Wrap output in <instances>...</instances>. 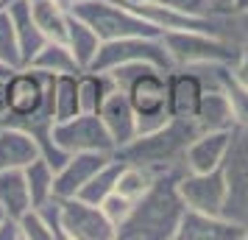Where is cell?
<instances>
[{
	"instance_id": "6da1fadb",
	"label": "cell",
	"mask_w": 248,
	"mask_h": 240,
	"mask_svg": "<svg viewBox=\"0 0 248 240\" xmlns=\"http://www.w3.org/2000/svg\"><path fill=\"white\" fill-rule=\"evenodd\" d=\"M184 168L159 171L145 193L134 201L131 215L117 229V240H176L184 201L179 195V179Z\"/></svg>"
},
{
	"instance_id": "7a4b0ae2",
	"label": "cell",
	"mask_w": 248,
	"mask_h": 240,
	"mask_svg": "<svg viewBox=\"0 0 248 240\" xmlns=\"http://www.w3.org/2000/svg\"><path fill=\"white\" fill-rule=\"evenodd\" d=\"M114 79L117 90L128 95V101L137 112V134H148L154 128L165 126L168 114V70L145 62L120 64L106 70Z\"/></svg>"
},
{
	"instance_id": "3957f363",
	"label": "cell",
	"mask_w": 248,
	"mask_h": 240,
	"mask_svg": "<svg viewBox=\"0 0 248 240\" xmlns=\"http://www.w3.org/2000/svg\"><path fill=\"white\" fill-rule=\"evenodd\" d=\"M201 134L198 123L192 117H170L165 126L154 128L148 134H137L128 145L114 151L123 162L145 165L151 171H170V168H184V154L187 145Z\"/></svg>"
},
{
	"instance_id": "277c9868",
	"label": "cell",
	"mask_w": 248,
	"mask_h": 240,
	"mask_svg": "<svg viewBox=\"0 0 248 240\" xmlns=\"http://www.w3.org/2000/svg\"><path fill=\"white\" fill-rule=\"evenodd\" d=\"M168 50L173 67H192V64H232L240 56V42L229 36H217L209 31H165L159 34Z\"/></svg>"
},
{
	"instance_id": "5b68a950",
	"label": "cell",
	"mask_w": 248,
	"mask_h": 240,
	"mask_svg": "<svg viewBox=\"0 0 248 240\" xmlns=\"http://www.w3.org/2000/svg\"><path fill=\"white\" fill-rule=\"evenodd\" d=\"M73 14L87 20L103 42L125 39V36H159V28L151 20H145L137 9L123 6L117 0H87Z\"/></svg>"
},
{
	"instance_id": "8992f818",
	"label": "cell",
	"mask_w": 248,
	"mask_h": 240,
	"mask_svg": "<svg viewBox=\"0 0 248 240\" xmlns=\"http://www.w3.org/2000/svg\"><path fill=\"white\" fill-rule=\"evenodd\" d=\"M53 103V76L36 67H17L6 79V114L0 123L42 112Z\"/></svg>"
},
{
	"instance_id": "52a82bcc",
	"label": "cell",
	"mask_w": 248,
	"mask_h": 240,
	"mask_svg": "<svg viewBox=\"0 0 248 240\" xmlns=\"http://www.w3.org/2000/svg\"><path fill=\"white\" fill-rule=\"evenodd\" d=\"M134 62H145V64H156L162 70H173V62H170L159 36H125V39L101 42V50H98L90 70H112V67H120V64H134Z\"/></svg>"
},
{
	"instance_id": "ba28073f",
	"label": "cell",
	"mask_w": 248,
	"mask_h": 240,
	"mask_svg": "<svg viewBox=\"0 0 248 240\" xmlns=\"http://www.w3.org/2000/svg\"><path fill=\"white\" fill-rule=\"evenodd\" d=\"M223 171L229 182V201L223 215L237 221L248 232V126H237L232 131Z\"/></svg>"
},
{
	"instance_id": "9c48e42d",
	"label": "cell",
	"mask_w": 248,
	"mask_h": 240,
	"mask_svg": "<svg viewBox=\"0 0 248 240\" xmlns=\"http://www.w3.org/2000/svg\"><path fill=\"white\" fill-rule=\"evenodd\" d=\"M53 143L64 154H78V151H98V154H114V143L103 126L101 114L81 112L70 120L53 123Z\"/></svg>"
},
{
	"instance_id": "30bf717a",
	"label": "cell",
	"mask_w": 248,
	"mask_h": 240,
	"mask_svg": "<svg viewBox=\"0 0 248 240\" xmlns=\"http://www.w3.org/2000/svg\"><path fill=\"white\" fill-rule=\"evenodd\" d=\"M179 195L187 209H198V212H209V215H223L226 201H229V182H226V171L209 173H192L184 171L179 179Z\"/></svg>"
},
{
	"instance_id": "8fae6325",
	"label": "cell",
	"mask_w": 248,
	"mask_h": 240,
	"mask_svg": "<svg viewBox=\"0 0 248 240\" xmlns=\"http://www.w3.org/2000/svg\"><path fill=\"white\" fill-rule=\"evenodd\" d=\"M62 226L64 240H117V229L109 224L101 207L78 195L62 198Z\"/></svg>"
},
{
	"instance_id": "7c38bea8",
	"label": "cell",
	"mask_w": 248,
	"mask_h": 240,
	"mask_svg": "<svg viewBox=\"0 0 248 240\" xmlns=\"http://www.w3.org/2000/svg\"><path fill=\"white\" fill-rule=\"evenodd\" d=\"M176 240H248V232L226 215L184 209Z\"/></svg>"
},
{
	"instance_id": "4fadbf2b",
	"label": "cell",
	"mask_w": 248,
	"mask_h": 240,
	"mask_svg": "<svg viewBox=\"0 0 248 240\" xmlns=\"http://www.w3.org/2000/svg\"><path fill=\"white\" fill-rule=\"evenodd\" d=\"M114 157V154H98V151H78V154H67V160L56 168V184L53 193L59 198H73L84 190V184L92 179V173L101 168L103 162Z\"/></svg>"
},
{
	"instance_id": "5bb4252c",
	"label": "cell",
	"mask_w": 248,
	"mask_h": 240,
	"mask_svg": "<svg viewBox=\"0 0 248 240\" xmlns=\"http://www.w3.org/2000/svg\"><path fill=\"white\" fill-rule=\"evenodd\" d=\"M232 131H234V128L201 131V134L187 145V154H184V171L209 173V171L223 168L229 145H232Z\"/></svg>"
},
{
	"instance_id": "9a60e30c",
	"label": "cell",
	"mask_w": 248,
	"mask_h": 240,
	"mask_svg": "<svg viewBox=\"0 0 248 240\" xmlns=\"http://www.w3.org/2000/svg\"><path fill=\"white\" fill-rule=\"evenodd\" d=\"M98 114H101L103 126H106V131L114 143V151H120L137 137V112L123 90L109 92V98L103 101Z\"/></svg>"
},
{
	"instance_id": "2e32d148",
	"label": "cell",
	"mask_w": 248,
	"mask_h": 240,
	"mask_svg": "<svg viewBox=\"0 0 248 240\" xmlns=\"http://www.w3.org/2000/svg\"><path fill=\"white\" fill-rule=\"evenodd\" d=\"M203 98L201 79L187 67L168 70V114L170 117H195Z\"/></svg>"
},
{
	"instance_id": "e0dca14e",
	"label": "cell",
	"mask_w": 248,
	"mask_h": 240,
	"mask_svg": "<svg viewBox=\"0 0 248 240\" xmlns=\"http://www.w3.org/2000/svg\"><path fill=\"white\" fill-rule=\"evenodd\" d=\"M6 12L12 17L20 59H23V67H25V64H31L36 50L47 42V36L42 34V28L36 25L34 14H31V0H6Z\"/></svg>"
},
{
	"instance_id": "ac0fdd59",
	"label": "cell",
	"mask_w": 248,
	"mask_h": 240,
	"mask_svg": "<svg viewBox=\"0 0 248 240\" xmlns=\"http://www.w3.org/2000/svg\"><path fill=\"white\" fill-rule=\"evenodd\" d=\"M42 157V148L25 128L0 123V168H25Z\"/></svg>"
},
{
	"instance_id": "d6986e66",
	"label": "cell",
	"mask_w": 248,
	"mask_h": 240,
	"mask_svg": "<svg viewBox=\"0 0 248 240\" xmlns=\"http://www.w3.org/2000/svg\"><path fill=\"white\" fill-rule=\"evenodd\" d=\"M64 42L67 48L73 50V56L78 62L81 70H90L95 56H98V50H101V36L95 34V28H92L87 20H81L78 14L70 12V20H67V34H64Z\"/></svg>"
},
{
	"instance_id": "ffe728a7",
	"label": "cell",
	"mask_w": 248,
	"mask_h": 240,
	"mask_svg": "<svg viewBox=\"0 0 248 240\" xmlns=\"http://www.w3.org/2000/svg\"><path fill=\"white\" fill-rule=\"evenodd\" d=\"M201 131H220V128H237L232 103L223 90H203V98L198 103V112L192 117Z\"/></svg>"
},
{
	"instance_id": "44dd1931",
	"label": "cell",
	"mask_w": 248,
	"mask_h": 240,
	"mask_svg": "<svg viewBox=\"0 0 248 240\" xmlns=\"http://www.w3.org/2000/svg\"><path fill=\"white\" fill-rule=\"evenodd\" d=\"M34 204L23 168H0V209L12 218H20Z\"/></svg>"
},
{
	"instance_id": "7402d4cb",
	"label": "cell",
	"mask_w": 248,
	"mask_h": 240,
	"mask_svg": "<svg viewBox=\"0 0 248 240\" xmlns=\"http://www.w3.org/2000/svg\"><path fill=\"white\" fill-rule=\"evenodd\" d=\"M117 90L114 79L106 70H81L78 73V103L81 112L98 114L103 101L109 98V92Z\"/></svg>"
},
{
	"instance_id": "603a6c76",
	"label": "cell",
	"mask_w": 248,
	"mask_h": 240,
	"mask_svg": "<svg viewBox=\"0 0 248 240\" xmlns=\"http://www.w3.org/2000/svg\"><path fill=\"white\" fill-rule=\"evenodd\" d=\"M25 67H36L50 76H64V73H81L78 62L73 56V50L67 48L64 39H47L45 45L36 50V56L31 59V64Z\"/></svg>"
},
{
	"instance_id": "cb8c5ba5",
	"label": "cell",
	"mask_w": 248,
	"mask_h": 240,
	"mask_svg": "<svg viewBox=\"0 0 248 240\" xmlns=\"http://www.w3.org/2000/svg\"><path fill=\"white\" fill-rule=\"evenodd\" d=\"M25 173V184H28V193H31V204H42L47 198H53V184H56V168L50 165L47 157H36L34 162H28L23 168Z\"/></svg>"
},
{
	"instance_id": "d4e9b609",
	"label": "cell",
	"mask_w": 248,
	"mask_h": 240,
	"mask_svg": "<svg viewBox=\"0 0 248 240\" xmlns=\"http://www.w3.org/2000/svg\"><path fill=\"white\" fill-rule=\"evenodd\" d=\"M120 171H123V160L114 154V157H109L98 171L92 173V179L84 184V190L78 193V198L90 201V204H101L109 193H114V184H117Z\"/></svg>"
},
{
	"instance_id": "484cf974",
	"label": "cell",
	"mask_w": 248,
	"mask_h": 240,
	"mask_svg": "<svg viewBox=\"0 0 248 240\" xmlns=\"http://www.w3.org/2000/svg\"><path fill=\"white\" fill-rule=\"evenodd\" d=\"M53 112H56V120H70V117L81 114L78 73L53 76Z\"/></svg>"
},
{
	"instance_id": "4316f807",
	"label": "cell",
	"mask_w": 248,
	"mask_h": 240,
	"mask_svg": "<svg viewBox=\"0 0 248 240\" xmlns=\"http://www.w3.org/2000/svg\"><path fill=\"white\" fill-rule=\"evenodd\" d=\"M31 14H34L36 25L42 28V34L47 39H64L70 20L67 9H62L53 0H31Z\"/></svg>"
},
{
	"instance_id": "83f0119b",
	"label": "cell",
	"mask_w": 248,
	"mask_h": 240,
	"mask_svg": "<svg viewBox=\"0 0 248 240\" xmlns=\"http://www.w3.org/2000/svg\"><path fill=\"white\" fill-rule=\"evenodd\" d=\"M154 176H156V171H151V168H145V165L123 162V171H120V176H117L114 193H120V195H125V198L137 201V198H140V195L151 187Z\"/></svg>"
},
{
	"instance_id": "f1b7e54d",
	"label": "cell",
	"mask_w": 248,
	"mask_h": 240,
	"mask_svg": "<svg viewBox=\"0 0 248 240\" xmlns=\"http://www.w3.org/2000/svg\"><path fill=\"white\" fill-rule=\"evenodd\" d=\"M220 90L226 92V98L232 103V114H234V126H248V87L234 76L232 64L223 70L220 79Z\"/></svg>"
},
{
	"instance_id": "f546056e",
	"label": "cell",
	"mask_w": 248,
	"mask_h": 240,
	"mask_svg": "<svg viewBox=\"0 0 248 240\" xmlns=\"http://www.w3.org/2000/svg\"><path fill=\"white\" fill-rule=\"evenodd\" d=\"M0 62L9 64V67H23L17 36H14V25H12L9 12H6V6L0 9Z\"/></svg>"
},
{
	"instance_id": "4dcf8cb0",
	"label": "cell",
	"mask_w": 248,
	"mask_h": 240,
	"mask_svg": "<svg viewBox=\"0 0 248 240\" xmlns=\"http://www.w3.org/2000/svg\"><path fill=\"white\" fill-rule=\"evenodd\" d=\"M98 207L103 209V215L109 218V224H112L114 229H120L125 224V218L131 215L134 201H131V198H125V195H120V193H109Z\"/></svg>"
},
{
	"instance_id": "1f68e13d",
	"label": "cell",
	"mask_w": 248,
	"mask_h": 240,
	"mask_svg": "<svg viewBox=\"0 0 248 240\" xmlns=\"http://www.w3.org/2000/svg\"><path fill=\"white\" fill-rule=\"evenodd\" d=\"M156 3L179 9V12L192 14V17H212V14H220V12H232V9H223L217 0H156Z\"/></svg>"
},
{
	"instance_id": "d6a6232c",
	"label": "cell",
	"mask_w": 248,
	"mask_h": 240,
	"mask_svg": "<svg viewBox=\"0 0 248 240\" xmlns=\"http://www.w3.org/2000/svg\"><path fill=\"white\" fill-rule=\"evenodd\" d=\"M20 229H23V240H53V232L45 224V218L36 212V207L20 215Z\"/></svg>"
},
{
	"instance_id": "836d02e7",
	"label": "cell",
	"mask_w": 248,
	"mask_h": 240,
	"mask_svg": "<svg viewBox=\"0 0 248 240\" xmlns=\"http://www.w3.org/2000/svg\"><path fill=\"white\" fill-rule=\"evenodd\" d=\"M36 212L45 218V224L53 232V240H64V226H62V198L53 195L42 204H36Z\"/></svg>"
},
{
	"instance_id": "e575fe53",
	"label": "cell",
	"mask_w": 248,
	"mask_h": 240,
	"mask_svg": "<svg viewBox=\"0 0 248 240\" xmlns=\"http://www.w3.org/2000/svg\"><path fill=\"white\" fill-rule=\"evenodd\" d=\"M232 23H234V36L240 45H248V6L246 9H237L232 14Z\"/></svg>"
},
{
	"instance_id": "d590c367",
	"label": "cell",
	"mask_w": 248,
	"mask_h": 240,
	"mask_svg": "<svg viewBox=\"0 0 248 240\" xmlns=\"http://www.w3.org/2000/svg\"><path fill=\"white\" fill-rule=\"evenodd\" d=\"M0 240H23V229H20V218L3 215V221H0Z\"/></svg>"
},
{
	"instance_id": "8d00e7d4",
	"label": "cell",
	"mask_w": 248,
	"mask_h": 240,
	"mask_svg": "<svg viewBox=\"0 0 248 240\" xmlns=\"http://www.w3.org/2000/svg\"><path fill=\"white\" fill-rule=\"evenodd\" d=\"M232 70H234L237 79L248 87V45L240 48V56H237V62H234V67H232Z\"/></svg>"
},
{
	"instance_id": "74e56055",
	"label": "cell",
	"mask_w": 248,
	"mask_h": 240,
	"mask_svg": "<svg viewBox=\"0 0 248 240\" xmlns=\"http://www.w3.org/2000/svg\"><path fill=\"white\" fill-rule=\"evenodd\" d=\"M6 79H9V76H0V117L6 114Z\"/></svg>"
},
{
	"instance_id": "f35d334b",
	"label": "cell",
	"mask_w": 248,
	"mask_h": 240,
	"mask_svg": "<svg viewBox=\"0 0 248 240\" xmlns=\"http://www.w3.org/2000/svg\"><path fill=\"white\" fill-rule=\"evenodd\" d=\"M53 3H59L62 9H67V12H76L81 3H87V0H53Z\"/></svg>"
},
{
	"instance_id": "ab89813d",
	"label": "cell",
	"mask_w": 248,
	"mask_h": 240,
	"mask_svg": "<svg viewBox=\"0 0 248 240\" xmlns=\"http://www.w3.org/2000/svg\"><path fill=\"white\" fill-rule=\"evenodd\" d=\"M117 3H123V6H131V9H137V6H142V3H148V0H117Z\"/></svg>"
},
{
	"instance_id": "60d3db41",
	"label": "cell",
	"mask_w": 248,
	"mask_h": 240,
	"mask_svg": "<svg viewBox=\"0 0 248 240\" xmlns=\"http://www.w3.org/2000/svg\"><path fill=\"white\" fill-rule=\"evenodd\" d=\"M232 6H234V12H237V9H246L248 0H232Z\"/></svg>"
},
{
	"instance_id": "b9f144b4",
	"label": "cell",
	"mask_w": 248,
	"mask_h": 240,
	"mask_svg": "<svg viewBox=\"0 0 248 240\" xmlns=\"http://www.w3.org/2000/svg\"><path fill=\"white\" fill-rule=\"evenodd\" d=\"M217 3H220L223 9H232V12H234V6H232V0H217Z\"/></svg>"
},
{
	"instance_id": "7bdbcfd3",
	"label": "cell",
	"mask_w": 248,
	"mask_h": 240,
	"mask_svg": "<svg viewBox=\"0 0 248 240\" xmlns=\"http://www.w3.org/2000/svg\"><path fill=\"white\" fill-rule=\"evenodd\" d=\"M3 6H6V0H0V9H3Z\"/></svg>"
},
{
	"instance_id": "ee69618b",
	"label": "cell",
	"mask_w": 248,
	"mask_h": 240,
	"mask_svg": "<svg viewBox=\"0 0 248 240\" xmlns=\"http://www.w3.org/2000/svg\"><path fill=\"white\" fill-rule=\"evenodd\" d=\"M3 215H6V212H3V209H0V221H3Z\"/></svg>"
}]
</instances>
